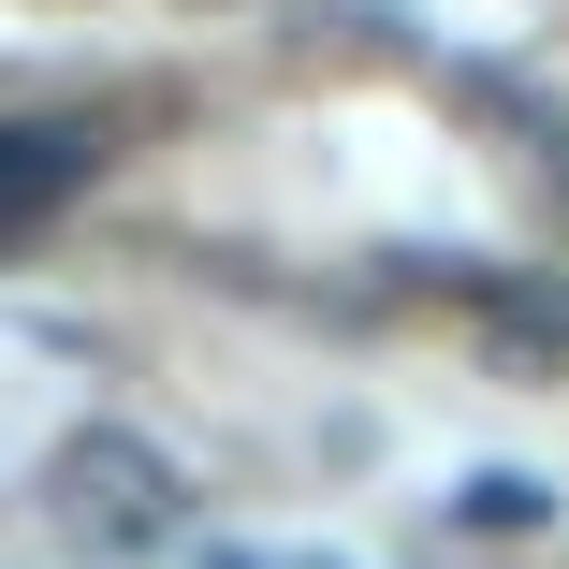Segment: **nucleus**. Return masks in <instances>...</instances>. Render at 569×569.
<instances>
[{"label": "nucleus", "mask_w": 569, "mask_h": 569, "mask_svg": "<svg viewBox=\"0 0 569 569\" xmlns=\"http://www.w3.org/2000/svg\"><path fill=\"white\" fill-rule=\"evenodd\" d=\"M44 526L88 555V569H132V555H176L190 540V468L132 423H73L44 452Z\"/></svg>", "instance_id": "1"}, {"label": "nucleus", "mask_w": 569, "mask_h": 569, "mask_svg": "<svg viewBox=\"0 0 569 569\" xmlns=\"http://www.w3.org/2000/svg\"><path fill=\"white\" fill-rule=\"evenodd\" d=\"M88 176H102V147H88V132H59V118L0 132V234H30V219H59V204H73Z\"/></svg>", "instance_id": "2"}, {"label": "nucleus", "mask_w": 569, "mask_h": 569, "mask_svg": "<svg viewBox=\"0 0 569 569\" xmlns=\"http://www.w3.org/2000/svg\"><path fill=\"white\" fill-rule=\"evenodd\" d=\"M204 569H249V555H204Z\"/></svg>", "instance_id": "4"}, {"label": "nucleus", "mask_w": 569, "mask_h": 569, "mask_svg": "<svg viewBox=\"0 0 569 569\" xmlns=\"http://www.w3.org/2000/svg\"><path fill=\"white\" fill-rule=\"evenodd\" d=\"M540 511H555V497H540L526 468H482V482H468V526H540Z\"/></svg>", "instance_id": "3"}]
</instances>
